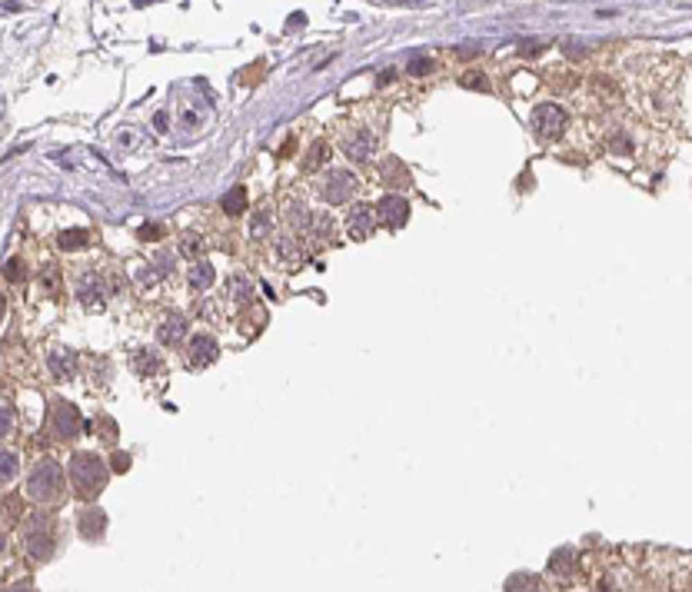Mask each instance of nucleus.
Wrapping results in <instances>:
<instances>
[{"label": "nucleus", "mask_w": 692, "mask_h": 592, "mask_svg": "<svg viewBox=\"0 0 692 592\" xmlns=\"http://www.w3.org/2000/svg\"><path fill=\"white\" fill-rule=\"evenodd\" d=\"M0 469H3V479H14V473H17V456H14V453H3Z\"/></svg>", "instance_id": "c756f323"}, {"label": "nucleus", "mask_w": 692, "mask_h": 592, "mask_svg": "<svg viewBox=\"0 0 692 592\" xmlns=\"http://www.w3.org/2000/svg\"><path fill=\"white\" fill-rule=\"evenodd\" d=\"M103 526H107V516H103L100 506H84L80 509V532L87 539H100Z\"/></svg>", "instance_id": "2eb2a0df"}, {"label": "nucleus", "mask_w": 692, "mask_h": 592, "mask_svg": "<svg viewBox=\"0 0 692 592\" xmlns=\"http://www.w3.org/2000/svg\"><path fill=\"white\" fill-rule=\"evenodd\" d=\"M84 416L77 413V406H70L67 400H53L51 403V433L57 440H73L84 429Z\"/></svg>", "instance_id": "423d86ee"}, {"label": "nucleus", "mask_w": 692, "mask_h": 592, "mask_svg": "<svg viewBox=\"0 0 692 592\" xmlns=\"http://www.w3.org/2000/svg\"><path fill=\"white\" fill-rule=\"evenodd\" d=\"M576 573V553L573 549H559L553 553L549 559V575H556V579H569Z\"/></svg>", "instance_id": "f3484780"}, {"label": "nucleus", "mask_w": 692, "mask_h": 592, "mask_svg": "<svg viewBox=\"0 0 692 592\" xmlns=\"http://www.w3.org/2000/svg\"><path fill=\"white\" fill-rule=\"evenodd\" d=\"M140 237H143V240H157V237H160V226H143V230H140Z\"/></svg>", "instance_id": "c9c22d12"}, {"label": "nucleus", "mask_w": 692, "mask_h": 592, "mask_svg": "<svg viewBox=\"0 0 692 592\" xmlns=\"http://www.w3.org/2000/svg\"><path fill=\"white\" fill-rule=\"evenodd\" d=\"M326 160H330V143H323V140H317V143L310 147V153H306V163H303V170H306V173H313V170L326 167Z\"/></svg>", "instance_id": "5701e85b"}, {"label": "nucleus", "mask_w": 692, "mask_h": 592, "mask_svg": "<svg viewBox=\"0 0 692 592\" xmlns=\"http://www.w3.org/2000/svg\"><path fill=\"white\" fill-rule=\"evenodd\" d=\"M313 217L317 213H310L303 204H287V220L290 226H296V230H303V233H310V226H313Z\"/></svg>", "instance_id": "aec40b11"}, {"label": "nucleus", "mask_w": 692, "mask_h": 592, "mask_svg": "<svg viewBox=\"0 0 692 592\" xmlns=\"http://www.w3.org/2000/svg\"><path fill=\"white\" fill-rule=\"evenodd\" d=\"M130 363H134V370L140 373V376L160 373V356H157V350H136V353L130 356Z\"/></svg>", "instance_id": "6ab92c4d"}, {"label": "nucleus", "mask_w": 692, "mask_h": 592, "mask_svg": "<svg viewBox=\"0 0 692 592\" xmlns=\"http://www.w3.org/2000/svg\"><path fill=\"white\" fill-rule=\"evenodd\" d=\"M463 87H470V90H486V93L493 90L490 80H486V73H466V77H463Z\"/></svg>", "instance_id": "bb28decb"}, {"label": "nucleus", "mask_w": 692, "mask_h": 592, "mask_svg": "<svg viewBox=\"0 0 692 592\" xmlns=\"http://www.w3.org/2000/svg\"><path fill=\"white\" fill-rule=\"evenodd\" d=\"M220 356V346L213 337H206V333H197V337L190 339V350H186V366H193V370H203V366H210L213 359Z\"/></svg>", "instance_id": "9d476101"}, {"label": "nucleus", "mask_w": 692, "mask_h": 592, "mask_svg": "<svg viewBox=\"0 0 692 592\" xmlns=\"http://www.w3.org/2000/svg\"><path fill=\"white\" fill-rule=\"evenodd\" d=\"M180 250H184V256H200V253H203V243H200V237L186 233V237H184V243H180Z\"/></svg>", "instance_id": "cd10ccee"}, {"label": "nucleus", "mask_w": 692, "mask_h": 592, "mask_svg": "<svg viewBox=\"0 0 692 592\" xmlns=\"http://www.w3.org/2000/svg\"><path fill=\"white\" fill-rule=\"evenodd\" d=\"M127 466H130V456H127V453H114V469H117V473H123Z\"/></svg>", "instance_id": "72a5a7b5"}, {"label": "nucleus", "mask_w": 692, "mask_h": 592, "mask_svg": "<svg viewBox=\"0 0 692 592\" xmlns=\"http://www.w3.org/2000/svg\"><path fill=\"white\" fill-rule=\"evenodd\" d=\"M213 280H217V270L210 267V263H197V267H190V289H197V293H203V289H210L213 287Z\"/></svg>", "instance_id": "a211bd4d"}, {"label": "nucleus", "mask_w": 692, "mask_h": 592, "mask_svg": "<svg viewBox=\"0 0 692 592\" xmlns=\"http://www.w3.org/2000/svg\"><path fill=\"white\" fill-rule=\"evenodd\" d=\"M376 150H380V140L370 130H346L343 134V153L350 160H356V163H370Z\"/></svg>", "instance_id": "0eeeda50"}, {"label": "nucleus", "mask_w": 692, "mask_h": 592, "mask_svg": "<svg viewBox=\"0 0 692 592\" xmlns=\"http://www.w3.org/2000/svg\"><path fill=\"white\" fill-rule=\"evenodd\" d=\"M380 177H383V183H387V186H396V190L409 183V173H406L403 160H396V156L383 160V167H380Z\"/></svg>", "instance_id": "dca6fc26"}, {"label": "nucleus", "mask_w": 692, "mask_h": 592, "mask_svg": "<svg viewBox=\"0 0 692 592\" xmlns=\"http://www.w3.org/2000/svg\"><path fill=\"white\" fill-rule=\"evenodd\" d=\"M250 296H254V283L243 273H233L230 276V300L233 303H250Z\"/></svg>", "instance_id": "412c9836"}, {"label": "nucleus", "mask_w": 692, "mask_h": 592, "mask_svg": "<svg viewBox=\"0 0 692 592\" xmlns=\"http://www.w3.org/2000/svg\"><path fill=\"white\" fill-rule=\"evenodd\" d=\"M53 519L47 512H34V516H27L24 519V546H27V553L34 559H51L53 553Z\"/></svg>", "instance_id": "7ed1b4c3"}, {"label": "nucleus", "mask_w": 692, "mask_h": 592, "mask_svg": "<svg viewBox=\"0 0 692 592\" xmlns=\"http://www.w3.org/2000/svg\"><path fill=\"white\" fill-rule=\"evenodd\" d=\"M373 226H376V210H370V206H353L346 213V230L353 240H366L373 233Z\"/></svg>", "instance_id": "9b49d317"}, {"label": "nucleus", "mask_w": 692, "mask_h": 592, "mask_svg": "<svg viewBox=\"0 0 692 592\" xmlns=\"http://www.w3.org/2000/svg\"><path fill=\"white\" fill-rule=\"evenodd\" d=\"M87 240H90L87 230H64V233L57 237V246H60V250H80V246H87Z\"/></svg>", "instance_id": "393cba45"}, {"label": "nucleus", "mask_w": 692, "mask_h": 592, "mask_svg": "<svg viewBox=\"0 0 692 592\" xmlns=\"http://www.w3.org/2000/svg\"><path fill=\"white\" fill-rule=\"evenodd\" d=\"M533 134H536V140L540 143H553V140H559L562 136V130H566V110L562 107H556V103H540L536 110H533Z\"/></svg>", "instance_id": "39448f33"}, {"label": "nucleus", "mask_w": 692, "mask_h": 592, "mask_svg": "<svg viewBox=\"0 0 692 592\" xmlns=\"http://www.w3.org/2000/svg\"><path fill=\"white\" fill-rule=\"evenodd\" d=\"M376 220L389 226V230H400L406 220H409V204H406L403 197H396V193H389L383 197L380 204H376Z\"/></svg>", "instance_id": "1a4fd4ad"}, {"label": "nucleus", "mask_w": 692, "mask_h": 592, "mask_svg": "<svg viewBox=\"0 0 692 592\" xmlns=\"http://www.w3.org/2000/svg\"><path fill=\"white\" fill-rule=\"evenodd\" d=\"M190 333V320L186 316H167V320L160 323V330H157V339H160V346H180Z\"/></svg>", "instance_id": "f8f14e48"}, {"label": "nucleus", "mask_w": 692, "mask_h": 592, "mask_svg": "<svg viewBox=\"0 0 692 592\" xmlns=\"http://www.w3.org/2000/svg\"><path fill=\"white\" fill-rule=\"evenodd\" d=\"M540 586V575H529V573H520V575H509L506 589H536Z\"/></svg>", "instance_id": "a878e982"}, {"label": "nucleus", "mask_w": 692, "mask_h": 592, "mask_svg": "<svg viewBox=\"0 0 692 592\" xmlns=\"http://www.w3.org/2000/svg\"><path fill=\"white\" fill-rule=\"evenodd\" d=\"M24 276H27L24 263H20V260H10V263H7V280H10V283H20Z\"/></svg>", "instance_id": "c85d7f7f"}, {"label": "nucleus", "mask_w": 692, "mask_h": 592, "mask_svg": "<svg viewBox=\"0 0 692 592\" xmlns=\"http://www.w3.org/2000/svg\"><path fill=\"white\" fill-rule=\"evenodd\" d=\"M220 206H223V213L227 217H240L243 213V206H247V190L243 186H233L223 200H220Z\"/></svg>", "instance_id": "4be33fe9"}, {"label": "nucleus", "mask_w": 692, "mask_h": 592, "mask_svg": "<svg viewBox=\"0 0 692 592\" xmlns=\"http://www.w3.org/2000/svg\"><path fill=\"white\" fill-rule=\"evenodd\" d=\"M107 296H110V287L103 283L97 273H87V276H80V283H77V300H80V306H84V310H90V313H100L103 306H107Z\"/></svg>", "instance_id": "6e6552de"}, {"label": "nucleus", "mask_w": 692, "mask_h": 592, "mask_svg": "<svg viewBox=\"0 0 692 592\" xmlns=\"http://www.w3.org/2000/svg\"><path fill=\"white\" fill-rule=\"evenodd\" d=\"M270 226H273L270 206H260V210L254 213V220H250V237H254V240L267 237V233H270Z\"/></svg>", "instance_id": "b1692460"}, {"label": "nucleus", "mask_w": 692, "mask_h": 592, "mask_svg": "<svg viewBox=\"0 0 692 592\" xmlns=\"http://www.w3.org/2000/svg\"><path fill=\"white\" fill-rule=\"evenodd\" d=\"M27 496L34 503H57L64 496V469L53 459H40L27 476Z\"/></svg>", "instance_id": "f03ea898"}, {"label": "nucleus", "mask_w": 692, "mask_h": 592, "mask_svg": "<svg viewBox=\"0 0 692 592\" xmlns=\"http://www.w3.org/2000/svg\"><path fill=\"white\" fill-rule=\"evenodd\" d=\"M276 250H280V256H283V263H290V267H303L306 263V246H303V240L300 237H280L276 240Z\"/></svg>", "instance_id": "4468645a"}, {"label": "nucleus", "mask_w": 692, "mask_h": 592, "mask_svg": "<svg viewBox=\"0 0 692 592\" xmlns=\"http://www.w3.org/2000/svg\"><path fill=\"white\" fill-rule=\"evenodd\" d=\"M100 433H103V440H117V423L103 416V420H100Z\"/></svg>", "instance_id": "2f4dec72"}, {"label": "nucleus", "mask_w": 692, "mask_h": 592, "mask_svg": "<svg viewBox=\"0 0 692 592\" xmlns=\"http://www.w3.org/2000/svg\"><path fill=\"white\" fill-rule=\"evenodd\" d=\"M47 363H51L53 379H60V383H67V379H73V373H77V356L70 353V350H64V346H57V350H51V356H47Z\"/></svg>", "instance_id": "ddd939ff"}, {"label": "nucleus", "mask_w": 692, "mask_h": 592, "mask_svg": "<svg viewBox=\"0 0 692 592\" xmlns=\"http://www.w3.org/2000/svg\"><path fill=\"white\" fill-rule=\"evenodd\" d=\"M609 147H612V153H629V150H632V143H629L626 136H619V140L612 136V143H609Z\"/></svg>", "instance_id": "473e14b6"}, {"label": "nucleus", "mask_w": 692, "mask_h": 592, "mask_svg": "<svg viewBox=\"0 0 692 592\" xmlns=\"http://www.w3.org/2000/svg\"><path fill=\"white\" fill-rule=\"evenodd\" d=\"M300 24H306V17H303V14H296V17H290V30H296V27H300Z\"/></svg>", "instance_id": "e433bc0d"}, {"label": "nucleus", "mask_w": 692, "mask_h": 592, "mask_svg": "<svg viewBox=\"0 0 692 592\" xmlns=\"http://www.w3.org/2000/svg\"><path fill=\"white\" fill-rule=\"evenodd\" d=\"M107 479H110V473H107L100 456H94V453H73V459H70V483H73V492L80 499H94L107 486Z\"/></svg>", "instance_id": "f257e3e1"}, {"label": "nucleus", "mask_w": 692, "mask_h": 592, "mask_svg": "<svg viewBox=\"0 0 692 592\" xmlns=\"http://www.w3.org/2000/svg\"><path fill=\"white\" fill-rule=\"evenodd\" d=\"M429 70V60H413L409 64V73H426Z\"/></svg>", "instance_id": "f704fd0d"}, {"label": "nucleus", "mask_w": 692, "mask_h": 592, "mask_svg": "<svg viewBox=\"0 0 692 592\" xmlns=\"http://www.w3.org/2000/svg\"><path fill=\"white\" fill-rule=\"evenodd\" d=\"M0 423H3V433H14V406H10V403H3V416H0Z\"/></svg>", "instance_id": "7c9ffc66"}, {"label": "nucleus", "mask_w": 692, "mask_h": 592, "mask_svg": "<svg viewBox=\"0 0 692 592\" xmlns=\"http://www.w3.org/2000/svg\"><path fill=\"white\" fill-rule=\"evenodd\" d=\"M356 190H360V180L350 170H326L320 177V186H317V193L333 206L350 204V197H356Z\"/></svg>", "instance_id": "20e7f679"}]
</instances>
